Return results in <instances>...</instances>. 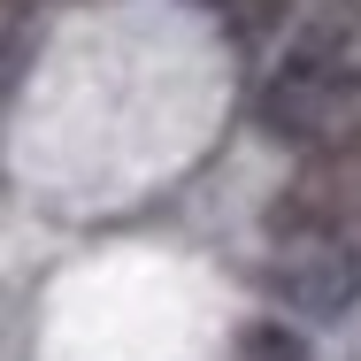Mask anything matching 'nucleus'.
I'll return each mask as SVG.
<instances>
[{"label": "nucleus", "instance_id": "6e6552de", "mask_svg": "<svg viewBox=\"0 0 361 361\" xmlns=\"http://www.w3.org/2000/svg\"><path fill=\"white\" fill-rule=\"evenodd\" d=\"M208 8H216V0H208Z\"/></svg>", "mask_w": 361, "mask_h": 361}, {"label": "nucleus", "instance_id": "f03ea898", "mask_svg": "<svg viewBox=\"0 0 361 361\" xmlns=\"http://www.w3.org/2000/svg\"><path fill=\"white\" fill-rule=\"evenodd\" d=\"M269 231H361V131L331 146H307L300 169L269 200Z\"/></svg>", "mask_w": 361, "mask_h": 361}, {"label": "nucleus", "instance_id": "423d86ee", "mask_svg": "<svg viewBox=\"0 0 361 361\" xmlns=\"http://www.w3.org/2000/svg\"><path fill=\"white\" fill-rule=\"evenodd\" d=\"M231 361H307V338L292 323H246L231 338Z\"/></svg>", "mask_w": 361, "mask_h": 361}, {"label": "nucleus", "instance_id": "0eeeda50", "mask_svg": "<svg viewBox=\"0 0 361 361\" xmlns=\"http://www.w3.org/2000/svg\"><path fill=\"white\" fill-rule=\"evenodd\" d=\"M16 16H31V0H16Z\"/></svg>", "mask_w": 361, "mask_h": 361}, {"label": "nucleus", "instance_id": "7ed1b4c3", "mask_svg": "<svg viewBox=\"0 0 361 361\" xmlns=\"http://www.w3.org/2000/svg\"><path fill=\"white\" fill-rule=\"evenodd\" d=\"M254 116H262L269 139H285V146L307 154V146H331V139H354L361 131V85L300 70V62H277V77L254 100Z\"/></svg>", "mask_w": 361, "mask_h": 361}, {"label": "nucleus", "instance_id": "20e7f679", "mask_svg": "<svg viewBox=\"0 0 361 361\" xmlns=\"http://www.w3.org/2000/svg\"><path fill=\"white\" fill-rule=\"evenodd\" d=\"M285 62L361 85V0H315V8L300 16V31H292Z\"/></svg>", "mask_w": 361, "mask_h": 361}, {"label": "nucleus", "instance_id": "39448f33", "mask_svg": "<svg viewBox=\"0 0 361 361\" xmlns=\"http://www.w3.org/2000/svg\"><path fill=\"white\" fill-rule=\"evenodd\" d=\"M216 16H223V31H231V47H262L292 16V0H216Z\"/></svg>", "mask_w": 361, "mask_h": 361}, {"label": "nucleus", "instance_id": "f257e3e1", "mask_svg": "<svg viewBox=\"0 0 361 361\" xmlns=\"http://www.w3.org/2000/svg\"><path fill=\"white\" fill-rule=\"evenodd\" d=\"M269 262H262V285L285 300L292 315L323 323L338 307H354L361 292V246L346 231H269Z\"/></svg>", "mask_w": 361, "mask_h": 361}]
</instances>
